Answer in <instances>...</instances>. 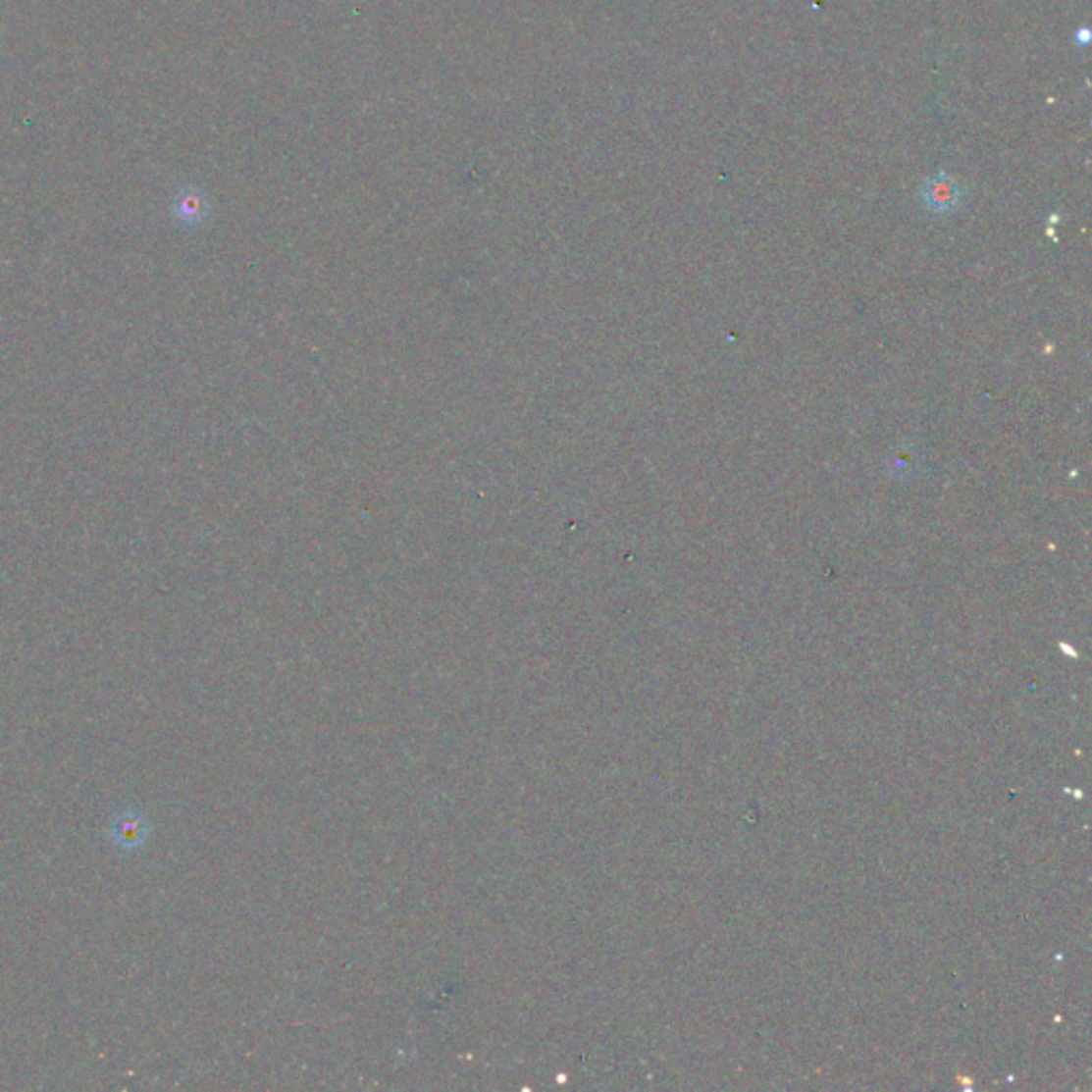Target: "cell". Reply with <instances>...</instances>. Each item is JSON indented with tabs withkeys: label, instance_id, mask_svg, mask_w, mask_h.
Masks as SVG:
<instances>
[{
	"label": "cell",
	"instance_id": "3957f363",
	"mask_svg": "<svg viewBox=\"0 0 1092 1092\" xmlns=\"http://www.w3.org/2000/svg\"><path fill=\"white\" fill-rule=\"evenodd\" d=\"M924 199H926L928 207H932V210L946 212V210H952V207L959 203V192H956V186L952 182H948L946 178H937L926 186Z\"/></svg>",
	"mask_w": 1092,
	"mask_h": 1092
},
{
	"label": "cell",
	"instance_id": "6da1fadb",
	"mask_svg": "<svg viewBox=\"0 0 1092 1092\" xmlns=\"http://www.w3.org/2000/svg\"><path fill=\"white\" fill-rule=\"evenodd\" d=\"M112 837L114 841L120 845V848H127V850H134L139 848V845L145 841L147 837V824L145 819L137 813L127 811L122 813L112 826Z\"/></svg>",
	"mask_w": 1092,
	"mask_h": 1092
},
{
	"label": "cell",
	"instance_id": "7a4b0ae2",
	"mask_svg": "<svg viewBox=\"0 0 1092 1092\" xmlns=\"http://www.w3.org/2000/svg\"><path fill=\"white\" fill-rule=\"evenodd\" d=\"M205 212H207V203L203 199V194L192 188L183 190L174 203V216L188 225L199 223V220L205 216Z\"/></svg>",
	"mask_w": 1092,
	"mask_h": 1092
}]
</instances>
